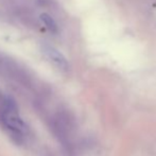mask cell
<instances>
[{
  "label": "cell",
  "mask_w": 156,
  "mask_h": 156,
  "mask_svg": "<svg viewBox=\"0 0 156 156\" xmlns=\"http://www.w3.org/2000/svg\"><path fill=\"white\" fill-rule=\"evenodd\" d=\"M41 21L45 23L46 27L48 28V30H50V31L53 32V33L58 32V25H56V23L54 21V19L52 18L49 14H47V13L41 14Z\"/></svg>",
  "instance_id": "obj_3"
},
{
  "label": "cell",
  "mask_w": 156,
  "mask_h": 156,
  "mask_svg": "<svg viewBox=\"0 0 156 156\" xmlns=\"http://www.w3.org/2000/svg\"><path fill=\"white\" fill-rule=\"evenodd\" d=\"M41 51H43V53L45 54L58 69L64 70V71L68 70L69 65H68L67 60H66L65 56H64L58 49H55V48L52 47V46H49V45H47V44H45V45L41 46Z\"/></svg>",
  "instance_id": "obj_2"
},
{
  "label": "cell",
  "mask_w": 156,
  "mask_h": 156,
  "mask_svg": "<svg viewBox=\"0 0 156 156\" xmlns=\"http://www.w3.org/2000/svg\"><path fill=\"white\" fill-rule=\"evenodd\" d=\"M0 122H2L9 131L16 135L21 136L27 131L25 122L23 121L17 111L16 103L10 97H5V104L0 117Z\"/></svg>",
  "instance_id": "obj_1"
},
{
  "label": "cell",
  "mask_w": 156,
  "mask_h": 156,
  "mask_svg": "<svg viewBox=\"0 0 156 156\" xmlns=\"http://www.w3.org/2000/svg\"><path fill=\"white\" fill-rule=\"evenodd\" d=\"M4 104H5V97H3L0 94V117H1V114H2V112H3Z\"/></svg>",
  "instance_id": "obj_4"
}]
</instances>
